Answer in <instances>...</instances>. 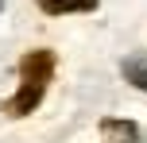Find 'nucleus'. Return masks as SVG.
<instances>
[{
  "label": "nucleus",
  "mask_w": 147,
  "mask_h": 143,
  "mask_svg": "<svg viewBox=\"0 0 147 143\" xmlns=\"http://www.w3.org/2000/svg\"><path fill=\"white\" fill-rule=\"evenodd\" d=\"M20 77H23V81L47 85V81L54 77V54H51V50H31V54H23V58H20Z\"/></svg>",
  "instance_id": "1"
},
{
  "label": "nucleus",
  "mask_w": 147,
  "mask_h": 143,
  "mask_svg": "<svg viewBox=\"0 0 147 143\" xmlns=\"http://www.w3.org/2000/svg\"><path fill=\"white\" fill-rule=\"evenodd\" d=\"M43 89H47V85H39V81H23L20 93L12 97V105H8V112H12V116H27V112H35L39 101H43Z\"/></svg>",
  "instance_id": "2"
},
{
  "label": "nucleus",
  "mask_w": 147,
  "mask_h": 143,
  "mask_svg": "<svg viewBox=\"0 0 147 143\" xmlns=\"http://www.w3.org/2000/svg\"><path fill=\"white\" fill-rule=\"evenodd\" d=\"M101 132H105L109 143H140V128H136L132 120H112V116H105Z\"/></svg>",
  "instance_id": "3"
},
{
  "label": "nucleus",
  "mask_w": 147,
  "mask_h": 143,
  "mask_svg": "<svg viewBox=\"0 0 147 143\" xmlns=\"http://www.w3.org/2000/svg\"><path fill=\"white\" fill-rule=\"evenodd\" d=\"M101 0H39L47 15H74V12H93Z\"/></svg>",
  "instance_id": "4"
},
{
  "label": "nucleus",
  "mask_w": 147,
  "mask_h": 143,
  "mask_svg": "<svg viewBox=\"0 0 147 143\" xmlns=\"http://www.w3.org/2000/svg\"><path fill=\"white\" fill-rule=\"evenodd\" d=\"M120 70H124V81H132L136 89L147 93V54H132Z\"/></svg>",
  "instance_id": "5"
},
{
  "label": "nucleus",
  "mask_w": 147,
  "mask_h": 143,
  "mask_svg": "<svg viewBox=\"0 0 147 143\" xmlns=\"http://www.w3.org/2000/svg\"><path fill=\"white\" fill-rule=\"evenodd\" d=\"M0 8H4V0H0Z\"/></svg>",
  "instance_id": "6"
}]
</instances>
